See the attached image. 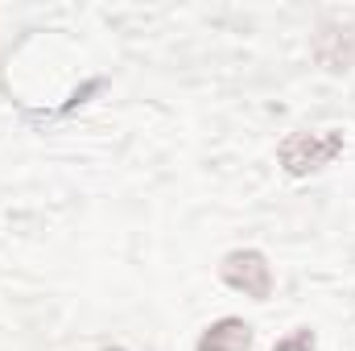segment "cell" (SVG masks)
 <instances>
[{"label":"cell","mask_w":355,"mask_h":351,"mask_svg":"<svg viewBox=\"0 0 355 351\" xmlns=\"http://www.w3.org/2000/svg\"><path fill=\"white\" fill-rule=\"evenodd\" d=\"M339 153H343V132H335V128H322V132H293V137L277 149V157H281V166H285L289 174H314V170L331 166Z\"/></svg>","instance_id":"1"},{"label":"cell","mask_w":355,"mask_h":351,"mask_svg":"<svg viewBox=\"0 0 355 351\" xmlns=\"http://www.w3.org/2000/svg\"><path fill=\"white\" fill-rule=\"evenodd\" d=\"M223 281L232 285V289H240L244 298H257V302H265L268 293H272V268L261 252H252V248H244V252H232L227 261H223Z\"/></svg>","instance_id":"2"},{"label":"cell","mask_w":355,"mask_h":351,"mask_svg":"<svg viewBox=\"0 0 355 351\" xmlns=\"http://www.w3.org/2000/svg\"><path fill=\"white\" fill-rule=\"evenodd\" d=\"M314 54H318L322 67H331V71H347L352 58H355L352 25H322L318 37H314Z\"/></svg>","instance_id":"3"},{"label":"cell","mask_w":355,"mask_h":351,"mask_svg":"<svg viewBox=\"0 0 355 351\" xmlns=\"http://www.w3.org/2000/svg\"><path fill=\"white\" fill-rule=\"evenodd\" d=\"M272 351H314V335H310V331L302 327V331L285 335V339H281V343H277Z\"/></svg>","instance_id":"5"},{"label":"cell","mask_w":355,"mask_h":351,"mask_svg":"<svg viewBox=\"0 0 355 351\" xmlns=\"http://www.w3.org/2000/svg\"><path fill=\"white\" fill-rule=\"evenodd\" d=\"M248 348H252V327L240 323V318H219L198 339V351H248Z\"/></svg>","instance_id":"4"}]
</instances>
